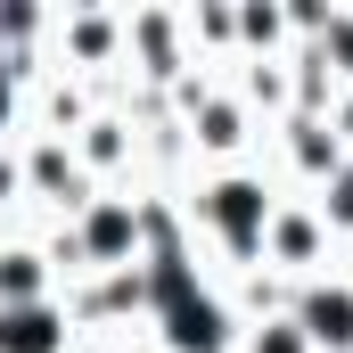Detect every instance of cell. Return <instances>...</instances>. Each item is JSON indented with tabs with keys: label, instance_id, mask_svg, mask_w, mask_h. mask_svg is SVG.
<instances>
[{
	"label": "cell",
	"instance_id": "4",
	"mask_svg": "<svg viewBox=\"0 0 353 353\" xmlns=\"http://www.w3.org/2000/svg\"><path fill=\"white\" fill-rule=\"evenodd\" d=\"M329 123H337V140H345V157H353V90H337V107H329Z\"/></svg>",
	"mask_w": 353,
	"mask_h": 353
},
{
	"label": "cell",
	"instance_id": "5",
	"mask_svg": "<svg viewBox=\"0 0 353 353\" xmlns=\"http://www.w3.org/2000/svg\"><path fill=\"white\" fill-rule=\"evenodd\" d=\"M8 132H17V83L0 74V140H8Z\"/></svg>",
	"mask_w": 353,
	"mask_h": 353
},
{
	"label": "cell",
	"instance_id": "3",
	"mask_svg": "<svg viewBox=\"0 0 353 353\" xmlns=\"http://www.w3.org/2000/svg\"><path fill=\"white\" fill-rule=\"evenodd\" d=\"M83 329L66 312V296H33V304H0V353H74Z\"/></svg>",
	"mask_w": 353,
	"mask_h": 353
},
{
	"label": "cell",
	"instance_id": "2",
	"mask_svg": "<svg viewBox=\"0 0 353 353\" xmlns=\"http://www.w3.org/2000/svg\"><path fill=\"white\" fill-rule=\"evenodd\" d=\"M288 321L304 329V345H312V353H353V263L321 271V279H296Z\"/></svg>",
	"mask_w": 353,
	"mask_h": 353
},
{
	"label": "cell",
	"instance_id": "1",
	"mask_svg": "<svg viewBox=\"0 0 353 353\" xmlns=\"http://www.w3.org/2000/svg\"><path fill=\"white\" fill-rule=\"evenodd\" d=\"M337 239H329V222L312 214V197H279V214H271L263 230V271H279L288 288L296 279H321V271H337Z\"/></svg>",
	"mask_w": 353,
	"mask_h": 353
}]
</instances>
